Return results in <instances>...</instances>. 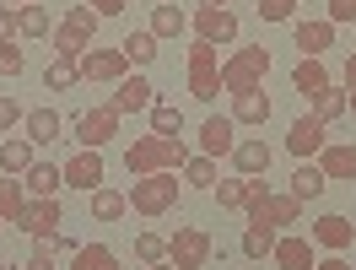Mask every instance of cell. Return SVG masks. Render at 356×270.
Masks as SVG:
<instances>
[{
	"label": "cell",
	"mask_w": 356,
	"mask_h": 270,
	"mask_svg": "<svg viewBox=\"0 0 356 270\" xmlns=\"http://www.w3.org/2000/svg\"><path fill=\"white\" fill-rule=\"evenodd\" d=\"M38 162V146L27 141V135H6L0 141V173H11V179H22L27 168Z\"/></svg>",
	"instance_id": "cell-19"
},
{
	"label": "cell",
	"mask_w": 356,
	"mask_h": 270,
	"mask_svg": "<svg viewBox=\"0 0 356 270\" xmlns=\"http://www.w3.org/2000/svg\"><path fill=\"white\" fill-rule=\"evenodd\" d=\"M324 22H356V0H330V11H324Z\"/></svg>",
	"instance_id": "cell-46"
},
{
	"label": "cell",
	"mask_w": 356,
	"mask_h": 270,
	"mask_svg": "<svg viewBox=\"0 0 356 270\" xmlns=\"http://www.w3.org/2000/svg\"><path fill=\"white\" fill-rule=\"evenodd\" d=\"M232 146H238L232 113H211V119L200 125V157H232Z\"/></svg>",
	"instance_id": "cell-12"
},
{
	"label": "cell",
	"mask_w": 356,
	"mask_h": 270,
	"mask_svg": "<svg viewBox=\"0 0 356 270\" xmlns=\"http://www.w3.org/2000/svg\"><path fill=\"white\" fill-rule=\"evenodd\" d=\"M17 6H33V0H17Z\"/></svg>",
	"instance_id": "cell-54"
},
{
	"label": "cell",
	"mask_w": 356,
	"mask_h": 270,
	"mask_svg": "<svg viewBox=\"0 0 356 270\" xmlns=\"http://www.w3.org/2000/svg\"><path fill=\"white\" fill-rule=\"evenodd\" d=\"M60 222H65V205H60V195H54V200H27V211H22L17 227H22L27 238H54Z\"/></svg>",
	"instance_id": "cell-11"
},
{
	"label": "cell",
	"mask_w": 356,
	"mask_h": 270,
	"mask_svg": "<svg viewBox=\"0 0 356 270\" xmlns=\"http://www.w3.org/2000/svg\"><path fill=\"white\" fill-rule=\"evenodd\" d=\"M346 87H356V49L346 54Z\"/></svg>",
	"instance_id": "cell-50"
},
{
	"label": "cell",
	"mask_w": 356,
	"mask_h": 270,
	"mask_svg": "<svg viewBox=\"0 0 356 270\" xmlns=\"http://www.w3.org/2000/svg\"><path fill=\"white\" fill-rule=\"evenodd\" d=\"M76 248H81V244H76L70 232H54V254H70V260H76Z\"/></svg>",
	"instance_id": "cell-48"
},
{
	"label": "cell",
	"mask_w": 356,
	"mask_h": 270,
	"mask_svg": "<svg viewBox=\"0 0 356 270\" xmlns=\"http://www.w3.org/2000/svg\"><path fill=\"white\" fill-rule=\"evenodd\" d=\"M248 222H270L275 232H281V227L302 222V200H297V195H265V200L248 211Z\"/></svg>",
	"instance_id": "cell-14"
},
{
	"label": "cell",
	"mask_w": 356,
	"mask_h": 270,
	"mask_svg": "<svg viewBox=\"0 0 356 270\" xmlns=\"http://www.w3.org/2000/svg\"><path fill=\"white\" fill-rule=\"evenodd\" d=\"M152 135H184V113L173 103H156L152 109Z\"/></svg>",
	"instance_id": "cell-39"
},
{
	"label": "cell",
	"mask_w": 356,
	"mask_h": 270,
	"mask_svg": "<svg viewBox=\"0 0 356 270\" xmlns=\"http://www.w3.org/2000/svg\"><path fill=\"white\" fill-rule=\"evenodd\" d=\"M70 270H124V265H119V254H113L108 244H81Z\"/></svg>",
	"instance_id": "cell-30"
},
{
	"label": "cell",
	"mask_w": 356,
	"mask_h": 270,
	"mask_svg": "<svg viewBox=\"0 0 356 270\" xmlns=\"http://www.w3.org/2000/svg\"><path fill=\"white\" fill-rule=\"evenodd\" d=\"M92 11H97V17H119V11H124V6H130V0H87Z\"/></svg>",
	"instance_id": "cell-47"
},
{
	"label": "cell",
	"mask_w": 356,
	"mask_h": 270,
	"mask_svg": "<svg viewBox=\"0 0 356 270\" xmlns=\"http://www.w3.org/2000/svg\"><path fill=\"white\" fill-rule=\"evenodd\" d=\"M270 265H275V270H313V265H318V254H313V238H297V232L275 238V254H270Z\"/></svg>",
	"instance_id": "cell-16"
},
{
	"label": "cell",
	"mask_w": 356,
	"mask_h": 270,
	"mask_svg": "<svg viewBox=\"0 0 356 270\" xmlns=\"http://www.w3.org/2000/svg\"><path fill=\"white\" fill-rule=\"evenodd\" d=\"M270 157H275V152H270L259 135H248V141H238V146H232V168H238L243 179H254V173H270Z\"/></svg>",
	"instance_id": "cell-20"
},
{
	"label": "cell",
	"mask_w": 356,
	"mask_h": 270,
	"mask_svg": "<svg viewBox=\"0 0 356 270\" xmlns=\"http://www.w3.org/2000/svg\"><path fill=\"white\" fill-rule=\"evenodd\" d=\"M189 92H195V97H205V103H211V97L222 92V65H216V44H200V38L189 44Z\"/></svg>",
	"instance_id": "cell-6"
},
{
	"label": "cell",
	"mask_w": 356,
	"mask_h": 270,
	"mask_svg": "<svg viewBox=\"0 0 356 270\" xmlns=\"http://www.w3.org/2000/svg\"><path fill=\"white\" fill-rule=\"evenodd\" d=\"M270 109H275V103L265 97V87H254V92H232V125H265Z\"/></svg>",
	"instance_id": "cell-22"
},
{
	"label": "cell",
	"mask_w": 356,
	"mask_h": 270,
	"mask_svg": "<svg viewBox=\"0 0 356 270\" xmlns=\"http://www.w3.org/2000/svg\"><path fill=\"white\" fill-rule=\"evenodd\" d=\"M270 70V49H243V54H232V60H222V92H254L259 81H265Z\"/></svg>",
	"instance_id": "cell-4"
},
{
	"label": "cell",
	"mask_w": 356,
	"mask_h": 270,
	"mask_svg": "<svg viewBox=\"0 0 356 270\" xmlns=\"http://www.w3.org/2000/svg\"><path fill=\"white\" fill-rule=\"evenodd\" d=\"M130 205L140 216H168L178 205V173H146V179H135Z\"/></svg>",
	"instance_id": "cell-2"
},
{
	"label": "cell",
	"mask_w": 356,
	"mask_h": 270,
	"mask_svg": "<svg viewBox=\"0 0 356 270\" xmlns=\"http://www.w3.org/2000/svg\"><path fill=\"white\" fill-rule=\"evenodd\" d=\"M22 211H27V189H22V179H11V173H6V179H0V222H22Z\"/></svg>",
	"instance_id": "cell-29"
},
{
	"label": "cell",
	"mask_w": 356,
	"mask_h": 270,
	"mask_svg": "<svg viewBox=\"0 0 356 270\" xmlns=\"http://www.w3.org/2000/svg\"><path fill=\"white\" fill-rule=\"evenodd\" d=\"M200 6H227V11H232V0H200Z\"/></svg>",
	"instance_id": "cell-52"
},
{
	"label": "cell",
	"mask_w": 356,
	"mask_h": 270,
	"mask_svg": "<svg viewBox=\"0 0 356 270\" xmlns=\"http://www.w3.org/2000/svg\"><path fill=\"white\" fill-rule=\"evenodd\" d=\"M49 38H54V54H60V60H81V54H87V49H92V38H81V33H70L65 22L54 27Z\"/></svg>",
	"instance_id": "cell-34"
},
{
	"label": "cell",
	"mask_w": 356,
	"mask_h": 270,
	"mask_svg": "<svg viewBox=\"0 0 356 270\" xmlns=\"http://www.w3.org/2000/svg\"><path fill=\"white\" fill-rule=\"evenodd\" d=\"M27 109L17 103V97H0V135H11V125H22Z\"/></svg>",
	"instance_id": "cell-44"
},
{
	"label": "cell",
	"mask_w": 356,
	"mask_h": 270,
	"mask_svg": "<svg viewBox=\"0 0 356 270\" xmlns=\"http://www.w3.org/2000/svg\"><path fill=\"white\" fill-rule=\"evenodd\" d=\"M135 260H140V265H162V260H168V238H156V232H135Z\"/></svg>",
	"instance_id": "cell-37"
},
{
	"label": "cell",
	"mask_w": 356,
	"mask_h": 270,
	"mask_svg": "<svg viewBox=\"0 0 356 270\" xmlns=\"http://www.w3.org/2000/svg\"><path fill=\"white\" fill-rule=\"evenodd\" d=\"M291 87L302 92V97H318V92L330 87V70H324V60H297V65H291Z\"/></svg>",
	"instance_id": "cell-24"
},
{
	"label": "cell",
	"mask_w": 356,
	"mask_h": 270,
	"mask_svg": "<svg viewBox=\"0 0 356 270\" xmlns=\"http://www.w3.org/2000/svg\"><path fill=\"white\" fill-rule=\"evenodd\" d=\"M119 54H124L135 70H146V65H156V54H162V49H156V33H152V27H135V33H124Z\"/></svg>",
	"instance_id": "cell-23"
},
{
	"label": "cell",
	"mask_w": 356,
	"mask_h": 270,
	"mask_svg": "<svg viewBox=\"0 0 356 270\" xmlns=\"http://www.w3.org/2000/svg\"><path fill=\"white\" fill-rule=\"evenodd\" d=\"M65 27H70V33H81V38H92V44H97V27H103V17H97L92 6H70V11H65Z\"/></svg>",
	"instance_id": "cell-36"
},
{
	"label": "cell",
	"mask_w": 356,
	"mask_h": 270,
	"mask_svg": "<svg viewBox=\"0 0 356 270\" xmlns=\"http://www.w3.org/2000/svg\"><path fill=\"white\" fill-rule=\"evenodd\" d=\"M22 38V6H0V44Z\"/></svg>",
	"instance_id": "cell-41"
},
{
	"label": "cell",
	"mask_w": 356,
	"mask_h": 270,
	"mask_svg": "<svg viewBox=\"0 0 356 270\" xmlns=\"http://www.w3.org/2000/svg\"><path fill=\"white\" fill-rule=\"evenodd\" d=\"M308 238H313L318 248H330V254H340V248H351L356 227H351V216H340V211H330V216H318V222H308Z\"/></svg>",
	"instance_id": "cell-13"
},
{
	"label": "cell",
	"mask_w": 356,
	"mask_h": 270,
	"mask_svg": "<svg viewBox=\"0 0 356 270\" xmlns=\"http://www.w3.org/2000/svg\"><path fill=\"white\" fill-rule=\"evenodd\" d=\"M119 119H124V113L113 109H87V113H70V141H76V146H87V152H103V146H108L113 135H119Z\"/></svg>",
	"instance_id": "cell-3"
},
{
	"label": "cell",
	"mask_w": 356,
	"mask_h": 270,
	"mask_svg": "<svg viewBox=\"0 0 356 270\" xmlns=\"http://www.w3.org/2000/svg\"><path fill=\"white\" fill-rule=\"evenodd\" d=\"M152 33H156V44H162V38H178V33H189V17H184L178 6H156L152 11Z\"/></svg>",
	"instance_id": "cell-31"
},
{
	"label": "cell",
	"mask_w": 356,
	"mask_h": 270,
	"mask_svg": "<svg viewBox=\"0 0 356 270\" xmlns=\"http://www.w3.org/2000/svg\"><path fill=\"white\" fill-rule=\"evenodd\" d=\"M184 162H189L184 135H140L130 152H124V168H130L135 179H146V173H178Z\"/></svg>",
	"instance_id": "cell-1"
},
{
	"label": "cell",
	"mask_w": 356,
	"mask_h": 270,
	"mask_svg": "<svg viewBox=\"0 0 356 270\" xmlns=\"http://www.w3.org/2000/svg\"><path fill=\"white\" fill-rule=\"evenodd\" d=\"M113 109H119V113H146V109H156V87L146 81V76H124L119 92H113Z\"/></svg>",
	"instance_id": "cell-18"
},
{
	"label": "cell",
	"mask_w": 356,
	"mask_h": 270,
	"mask_svg": "<svg viewBox=\"0 0 356 270\" xmlns=\"http://www.w3.org/2000/svg\"><path fill=\"white\" fill-rule=\"evenodd\" d=\"M324 189H330L324 168H318V162H297V173H291V195H297V200H318Z\"/></svg>",
	"instance_id": "cell-26"
},
{
	"label": "cell",
	"mask_w": 356,
	"mask_h": 270,
	"mask_svg": "<svg viewBox=\"0 0 356 270\" xmlns=\"http://www.w3.org/2000/svg\"><path fill=\"white\" fill-rule=\"evenodd\" d=\"M76 65H81V81H113V87H119V81L130 76V60H124L119 49H97V44H92Z\"/></svg>",
	"instance_id": "cell-7"
},
{
	"label": "cell",
	"mask_w": 356,
	"mask_h": 270,
	"mask_svg": "<svg viewBox=\"0 0 356 270\" xmlns=\"http://www.w3.org/2000/svg\"><path fill=\"white\" fill-rule=\"evenodd\" d=\"M351 27H356V22H351Z\"/></svg>",
	"instance_id": "cell-56"
},
{
	"label": "cell",
	"mask_w": 356,
	"mask_h": 270,
	"mask_svg": "<svg viewBox=\"0 0 356 270\" xmlns=\"http://www.w3.org/2000/svg\"><path fill=\"white\" fill-rule=\"evenodd\" d=\"M76 81H81V65L54 54V60H49V70H44V87H49V92H70Z\"/></svg>",
	"instance_id": "cell-33"
},
{
	"label": "cell",
	"mask_w": 356,
	"mask_h": 270,
	"mask_svg": "<svg viewBox=\"0 0 356 270\" xmlns=\"http://www.w3.org/2000/svg\"><path fill=\"white\" fill-rule=\"evenodd\" d=\"M27 60H22V49L17 44H0V76H22Z\"/></svg>",
	"instance_id": "cell-45"
},
{
	"label": "cell",
	"mask_w": 356,
	"mask_h": 270,
	"mask_svg": "<svg viewBox=\"0 0 356 270\" xmlns=\"http://www.w3.org/2000/svg\"><path fill=\"white\" fill-rule=\"evenodd\" d=\"M275 238H281V232H275V227L270 222H248V232H243V260H270V254H275Z\"/></svg>",
	"instance_id": "cell-27"
},
{
	"label": "cell",
	"mask_w": 356,
	"mask_h": 270,
	"mask_svg": "<svg viewBox=\"0 0 356 270\" xmlns=\"http://www.w3.org/2000/svg\"><path fill=\"white\" fill-rule=\"evenodd\" d=\"M87 205H92V216H97V222H119V216L130 211V195H119V189L103 184V189H92V195H87Z\"/></svg>",
	"instance_id": "cell-28"
},
{
	"label": "cell",
	"mask_w": 356,
	"mask_h": 270,
	"mask_svg": "<svg viewBox=\"0 0 356 270\" xmlns=\"http://www.w3.org/2000/svg\"><path fill=\"white\" fill-rule=\"evenodd\" d=\"M0 270H17V265H0Z\"/></svg>",
	"instance_id": "cell-55"
},
{
	"label": "cell",
	"mask_w": 356,
	"mask_h": 270,
	"mask_svg": "<svg viewBox=\"0 0 356 270\" xmlns=\"http://www.w3.org/2000/svg\"><path fill=\"white\" fill-rule=\"evenodd\" d=\"M22 189H27V200H54L65 189V168L60 162H33L22 173Z\"/></svg>",
	"instance_id": "cell-15"
},
{
	"label": "cell",
	"mask_w": 356,
	"mask_h": 270,
	"mask_svg": "<svg viewBox=\"0 0 356 270\" xmlns=\"http://www.w3.org/2000/svg\"><path fill=\"white\" fill-rule=\"evenodd\" d=\"M270 195V184H265V173H254V179H243V216L254 211V205Z\"/></svg>",
	"instance_id": "cell-43"
},
{
	"label": "cell",
	"mask_w": 356,
	"mask_h": 270,
	"mask_svg": "<svg viewBox=\"0 0 356 270\" xmlns=\"http://www.w3.org/2000/svg\"><path fill=\"white\" fill-rule=\"evenodd\" d=\"M146 270H178V265H146Z\"/></svg>",
	"instance_id": "cell-53"
},
{
	"label": "cell",
	"mask_w": 356,
	"mask_h": 270,
	"mask_svg": "<svg viewBox=\"0 0 356 270\" xmlns=\"http://www.w3.org/2000/svg\"><path fill=\"white\" fill-rule=\"evenodd\" d=\"M291 38L302 49V60H324V49H334V22H291Z\"/></svg>",
	"instance_id": "cell-17"
},
{
	"label": "cell",
	"mask_w": 356,
	"mask_h": 270,
	"mask_svg": "<svg viewBox=\"0 0 356 270\" xmlns=\"http://www.w3.org/2000/svg\"><path fill=\"white\" fill-rule=\"evenodd\" d=\"M313 270H351V265H346L340 254H330V260H318V265H313Z\"/></svg>",
	"instance_id": "cell-49"
},
{
	"label": "cell",
	"mask_w": 356,
	"mask_h": 270,
	"mask_svg": "<svg viewBox=\"0 0 356 270\" xmlns=\"http://www.w3.org/2000/svg\"><path fill=\"white\" fill-rule=\"evenodd\" d=\"M168 260L178 270H205L216 260V244H211V232H200V227H178L173 238H168Z\"/></svg>",
	"instance_id": "cell-5"
},
{
	"label": "cell",
	"mask_w": 356,
	"mask_h": 270,
	"mask_svg": "<svg viewBox=\"0 0 356 270\" xmlns=\"http://www.w3.org/2000/svg\"><path fill=\"white\" fill-rule=\"evenodd\" d=\"M211 195H216V205H222V211H243V173H238V179H222Z\"/></svg>",
	"instance_id": "cell-40"
},
{
	"label": "cell",
	"mask_w": 356,
	"mask_h": 270,
	"mask_svg": "<svg viewBox=\"0 0 356 270\" xmlns=\"http://www.w3.org/2000/svg\"><path fill=\"white\" fill-rule=\"evenodd\" d=\"M346 113L351 109H346V92L340 87H324L313 97V119H318V125H334V119H346Z\"/></svg>",
	"instance_id": "cell-32"
},
{
	"label": "cell",
	"mask_w": 356,
	"mask_h": 270,
	"mask_svg": "<svg viewBox=\"0 0 356 270\" xmlns=\"http://www.w3.org/2000/svg\"><path fill=\"white\" fill-rule=\"evenodd\" d=\"M318 168H324V179L351 184L356 179V146H324V152H318Z\"/></svg>",
	"instance_id": "cell-25"
},
{
	"label": "cell",
	"mask_w": 356,
	"mask_h": 270,
	"mask_svg": "<svg viewBox=\"0 0 356 270\" xmlns=\"http://www.w3.org/2000/svg\"><path fill=\"white\" fill-rule=\"evenodd\" d=\"M346 109H351V113H356V87H346Z\"/></svg>",
	"instance_id": "cell-51"
},
{
	"label": "cell",
	"mask_w": 356,
	"mask_h": 270,
	"mask_svg": "<svg viewBox=\"0 0 356 270\" xmlns=\"http://www.w3.org/2000/svg\"><path fill=\"white\" fill-rule=\"evenodd\" d=\"M54 33V22H49V11L33 0V6H22V38H49Z\"/></svg>",
	"instance_id": "cell-38"
},
{
	"label": "cell",
	"mask_w": 356,
	"mask_h": 270,
	"mask_svg": "<svg viewBox=\"0 0 356 270\" xmlns=\"http://www.w3.org/2000/svg\"><path fill=\"white\" fill-rule=\"evenodd\" d=\"M189 27L200 33V44H232V38H238V17H232L227 6H200Z\"/></svg>",
	"instance_id": "cell-10"
},
{
	"label": "cell",
	"mask_w": 356,
	"mask_h": 270,
	"mask_svg": "<svg viewBox=\"0 0 356 270\" xmlns=\"http://www.w3.org/2000/svg\"><path fill=\"white\" fill-rule=\"evenodd\" d=\"M184 184L189 189H216V157H189L184 162Z\"/></svg>",
	"instance_id": "cell-35"
},
{
	"label": "cell",
	"mask_w": 356,
	"mask_h": 270,
	"mask_svg": "<svg viewBox=\"0 0 356 270\" xmlns=\"http://www.w3.org/2000/svg\"><path fill=\"white\" fill-rule=\"evenodd\" d=\"M60 130H65V119H60L54 109H27V119H22V135L33 141V146H54Z\"/></svg>",
	"instance_id": "cell-21"
},
{
	"label": "cell",
	"mask_w": 356,
	"mask_h": 270,
	"mask_svg": "<svg viewBox=\"0 0 356 270\" xmlns=\"http://www.w3.org/2000/svg\"><path fill=\"white\" fill-rule=\"evenodd\" d=\"M259 17L265 22H291L297 17V0H259Z\"/></svg>",
	"instance_id": "cell-42"
},
{
	"label": "cell",
	"mask_w": 356,
	"mask_h": 270,
	"mask_svg": "<svg viewBox=\"0 0 356 270\" xmlns=\"http://www.w3.org/2000/svg\"><path fill=\"white\" fill-rule=\"evenodd\" d=\"M60 168H65V184H70V189H81V195L103 189V173H108V168H103V152H87V146H81L76 157H65Z\"/></svg>",
	"instance_id": "cell-9"
},
{
	"label": "cell",
	"mask_w": 356,
	"mask_h": 270,
	"mask_svg": "<svg viewBox=\"0 0 356 270\" xmlns=\"http://www.w3.org/2000/svg\"><path fill=\"white\" fill-rule=\"evenodd\" d=\"M324 146H330V125H318L313 113H302V119H297V125H291V130H286V152H291V157H297V162L318 157Z\"/></svg>",
	"instance_id": "cell-8"
}]
</instances>
